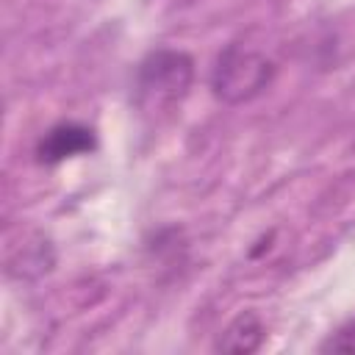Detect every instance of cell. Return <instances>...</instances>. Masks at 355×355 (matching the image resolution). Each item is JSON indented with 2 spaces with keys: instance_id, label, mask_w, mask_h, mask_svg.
<instances>
[{
  "instance_id": "cell-1",
  "label": "cell",
  "mask_w": 355,
  "mask_h": 355,
  "mask_svg": "<svg viewBox=\"0 0 355 355\" xmlns=\"http://www.w3.org/2000/svg\"><path fill=\"white\" fill-rule=\"evenodd\" d=\"M275 72L277 64L261 44H252L250 39H239L219 53L211 75V89L222 103L230 105L250 103L272 86Z\"/></svg>"
},
{
  "instance_id": "cell-3",
  "label": "cell",
  "mask_w": 355,
  "mask_h": 355,
  "mask_svg": "<svg viewBox=\"0 0 355 355\" xmlns=\"http://www.w3.org/2000/svg\"><path fill=\"white\" fill-rule=\"evenodd\" d=\"M89 150H94V133L83 125L64 122V125H55L39 141V161L58 164L64 158H72V155H80V153H89Z\"/></svg>"
},
{
  "instance_id": "cell-5",
  "label": "cell",
  "mask_w": 355,
  "mask_h": 355,
  "mask_svg": "<svg viewBox=\"0 0 355 355\" xmlns=\"http://www.w3.org/2000/svg\"><path fill=\"white\" fill-rule=\"evenodd\" d=\"M322 352H347V355H355V322H347L344 327H338L322 344Z\"/></svg>"
},
{
  "instance_id": "cell-2",
  "label": "cell",
  "mask_w": 355,
  "mask_h": 355,
  "mask_svg": "<svg viewBox=\"0 0 355 355\" xmlns=\"http://www.w3.org/2000/svg\"><path fill=\"white\" fill-rule=\"evenodd\" d=\"M194 80V61L180 50H155L139 64L136 105L147 116L175 111Z\"/></svg>"
},
{
  "instance_id": "cell-4",
  "label": "cell",
  "mask_w": 355,
  "mask_h": 355,
  "mask_svg": "<svg viewBox=\"0 0 355 355\" xmlns=\"http://www.w3.org/2000/svg\"><path fill=\"white\" fill-rule=\"evenodd\" d=\"M263 322L258 319V313L252 311H244L239 313L219 336L216 341V349L222 352H233V355H247V352H255L261 344H263Z\"/></svg>"
}]
</instances>
